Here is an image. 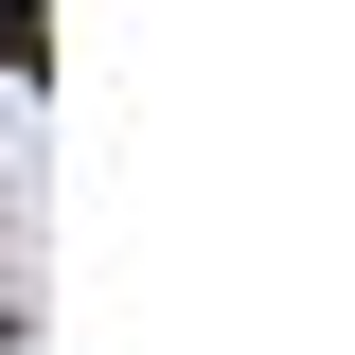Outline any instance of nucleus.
<instances>
[{
	"label": "nucleus",
	"instance_id": "nucleus-1",
	"mask_svg": "<svg viewBox=\"0 0 355 355\" xmlns=\"http://www.w3.org/2000/svg\"><path fill=\"white\" fill-rule=\"evenodd\" d=\"M0 18H18V0H0Z\"/></svg>",
	"mask_w": 355,
	"mask_h": 355
}]
</instances>
